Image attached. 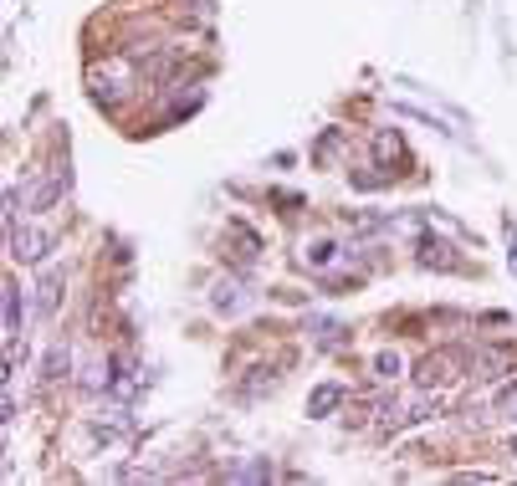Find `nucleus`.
<instances>
[{"instance_id": "nucleus-1", "label": "nucleus", "mask_w": 517, "mask_h": 486, "mask_svg": "<svg viewBox=\"0 0 517 486\" xmlns=\"http://www.w3.org/2000/svg\"><path fill=\"white\" fill-rule=\"evenodd\" d=\"M430 415H441V389H420L415 384V394H390V400L379 405V430L400 435V430H410V425H420Z\"/></svg>"}, {"instance_id": "nucleus-2", "label": "nucleus", "mask_w": 517, "mask_h": 486, "mask_svg": "<svg viewBox=\"0 0 517 486\" xmlns=\"http://www.w3.org/2000/svg\"><path fill=\"white\" fill-rule=\"evenodd\" d=\"M466 374H471V359L461 348H436V353H425V359L415 364V384L420 389H451Z\"/></svg>"}, {"instance_id": "nucleus-3", "label": "nucleus", "mask_w": 517, "mask_h": 486, "mask_svg": "<svg viewBox=\"0 0 517 486\" xmlns=\"http://www.w3.org/2000/svg\"><path fill=\"white\" fill-rule=\"evenodd\" d=\"M57 246L52 231H41V226H21V220H11V256L16 261H47V251Z\"/></svg>"}, {"instance_id": "nucleus-4", "label": "nucleus", "mask_w": 517, "mask_h": 486, "mask_svg": "<svg viewBox=\"0 0 517 486\" xmlns=\"http://www.w3.org/2000/svg\"><path fill=\"white\" fill-rule=\"evenodd\" d=\"M67 190V169H41L36 180L26 185V210H52Z\"/></svg>"}, {"instance_id": "nucleus-5", "label": "nucleus", "mask_w": 517, "mask_h": 486, "mask_svg": "<svg viewBox=\"0 0 517 486\" xmlns=\"http://www.w3.org/2000/svg\"><path fill=\"white\" fill-rule=\"evenodd\" d=\"M251 307V292H246V282H236V277H221L210 287V313H221V318H241Z\"/></svg>"}, {"instance_id": "nucleus-6", "label": "nucleus", "mask_w": 517, "mask_h": 486, "mask_svg": "<svg viewBox=\"0 0 517 486\" xmlns=\"http://www.w3.org/2000/svg\"><path fill=\"white\" fill-rule=\"evenodd\" d=\"M62 292H67V267H47V272H41V282H36V313L41 318H57Z\"/></svg>"}, {"instance_id": "nucleus-7", "label": "nucleus", "mask_w": 517, "mask_h": 486, "mask_svg": "<svg viewBox=\"0 0 517 486\" xmlns=\"http://www.w3.org/2000/svg\"><path fill=\"white\" fill-rule=\"evenodd\" d=\"M88 435H93V446H108V451H118V446H134V420H123V415H108V420H93L88 425Z\"/></svg>"}, {"instance_id": "nucleus-8", "label": "nucleus", "mask_w": 517, "mask_h": 486, "mask_svg": "<svg viewBox=\"0 0 517 486\" xmlns=\"http://www.w3.org/2000/svg\"><path fill=\"white\" fill-rule=\"evenodd\" d=\"M144 379H139V359L134 353H118V364H113V384H108V394L113 400H128V394H134Z\"/></svg>"}, {"instance_id": "nucleus-9", "label": "nucleus", "mask_w": 517, "mask_h": 486, "mask_svg": "<svg viewBox=\"0 0 517 486\" xmlns=\"http://www.w3.org/2000/svg\"><path fill=\"white\" fill-rule=\"evenodd\" d=\"M343 400H349V389H343V384H318V389L308 394V415H313V420H328L333 410H343Z\"/></svg>"}, {"instance_id": "nucleus-10", "label": "nucleus", "mask_w": 517, "mask_h": 486, "mask_svg": "<svg viewBox=\"0 0 517 486\" xmlns=\"http://www.w3.org/2000/svg\"><path fill=\"white\" fill-rule=\"evenodd\" d=\"M420 267H441V272H456L461 261L451 256V246H446V241H430V236H425V241H420Z\"/></svg>"}, {"instance_id": "nucleus-11", "label": "nucleus", "mask_w": 517, "mask_h": 486, "mask_svg": "<svg viewBox=\"0 0 517 486\" xmlns=\"http://www.w3.org/2000/svg\"><path fill=\"white\" fill-rule=\"evenodd\" d=\"M369 374H374L379 384H390V379H400V374H405V359H400L395 348H379L374 359H369Z\"/></svg>"}, {"instance_id": "nucleus-12", "label": "nucleus", "mask_w": 517, "mask_h": 486, "mask_svg": "<svg viewBox=\"0 0 517 486\" xmlns=\"http://www.w3.org/2000/svg\"><path fill=\"white\" fill-rule=\"evenodd\" d=\"M374 159L379 164H400L405 159V144H400L395 128H379V134H374Z\"/></svg>"}, {"instance_id": "nucleus-13", "label": "nucleus", "mask_w": 517, "mask_h": 486, "mask_svg": "<svg viewBox=\"0 0 517 486\" xmlns=\"http://www.w3.org/2000/svg\"><path fill=\"white\" fill-rule=\"evenodd\" d=\"M226 476H231V481H277V466H272L267 456H256V461H241V466H231Z\"/></svg>"}, {"instance_id": "nucleus-14", "label": "nucleus", "mask_w": 517, "mask_h": 486, "mask_svg": "<svg viewBox=\"0 0 517 486\" xmlns=\"http://www.w3.org/2000/svg\"><path fill=\"white\" fill-rule=\"evenodd\" d=\"M313 338H318V348H343L349 343V328L333 323V318H313Z\"/></svg>"}, {"instance_id": "nucleus-15", "label": "nucleus", "mask_w": 517, "mask_h": 486, "mask_svg": "<svg viewBox=\"0 0 517 486\" xmlns=\"http://www.w3.org/2000/svg\"><path fill=\"white\" fill-rule=\"evenodd\" d=\"M67 369H72V353L57 343V348L47 353V364H41V379H47V384H57V379H67Z\"/></svg>"}, {"instance_id": "nucleus-16", "label": "nucleus", "mask_w": 517, "mask_h": 486, "mask_svg": "<svg viewBox=\"0 0 517 486\" xmlns=\"http://www.w3.org/2000/svg\"><path fill=\"white\" fill-rule=\"evenodd\" d=\"M6 338H21V287L6 282Z\"/></svg>"}, {"instance_id": "nucleus-17", "label": "nucleus", "mask_w": 517, "mask_h": 486, "mask_svg": "<svg viewBox=\"0 0 517 486\" xmlns=\"http://www.w3.org/2000/svg\"><path fill=\"white\" fill-rule=\"evenodd\" d=\"M343 220H349V231H359V236H374V231H384V226H390L384 215H369V210H349Z\"/></svg>"}, {"instance_id": "nucleus-18", "label": "nucleus", "mask_w": 517, "mask_h": 486, "mask_svg": "<svg viewBox=\"0 0 517 486\" xmlns=\"http://www.w3.org/2000/svg\"><path fill=\"white\" fill-rule=\"evenodd\" d=\"M333 256H338V246H333V241H308V251H303V261H308L313 272H323Z\"/></svg>"}, {"instance_id": "nucleus-19", "label": "nucleus", "mask_w": 517, "mask_h": 486, "mask_svg": "<svg viewBox=\"0 0 517 486\" xmlns=\"http://www.w3.org/2000/svg\"><path fill=\"white\" fill-rule=\"evenodd\" d=\"M492 405H497V415H512V420H517V379H507V384L492 394Z\"/></svg>"}, {"instance_id": "nucleus-20", "label": "nucleus", "mask_w": 517, "mask_h": 486, "mask_svg": "<svg viewBox=\"0 0 517 486\" xmlns=\"http://www.w3.org/2000/svg\"><path fill=\"white\" fill-rule=\"evenodd\" d=\"M338 144H343V134H338V128H328V134L313 144V164H323V159H333L338 154Z\"/></svg>"}, {"instance_id": "nucleus-21", "label": "nucleus", "mask_w": 517, "mask_h": 486, "mask_svg": "<svg viewBox=\"0 0 517 486\" xmlns=\"http://www.w3.org/2000/svg\"><path fill=\"white\" fill-rule=\"evenodd\" d=\"M267 384H277V374H272V369H256V379H251V384H241V394H262Z\"/></svg>"}, {"instance_id": "nucleus-22", "label": "nucleus", "mask_w": 517, "mask_h": 486, "mask_svg": "<svg viewBox=\"0 0 517 486\" xmlns=\"http://www.w3.org/2000/svg\"><path fill=\"white\" fill-rule=\"evenodd\" d=\"M456 481H482L487 486V481H497V471H456Z\"/></svg>"}, {"instance_id": "nucleus-23", "label": "nucleus", "mask_w": 517, "mask_h": 486, "mask_svg": "<svg viewBox=\"0 0 517 486\" xmlns=\"http://www.w3.org/2000/svg\"><path fill=\"white\" fill-rule=\"evenodd\" d=\"M507 456L517 461V435H507Z\"/></svg>"}]
</instances>
